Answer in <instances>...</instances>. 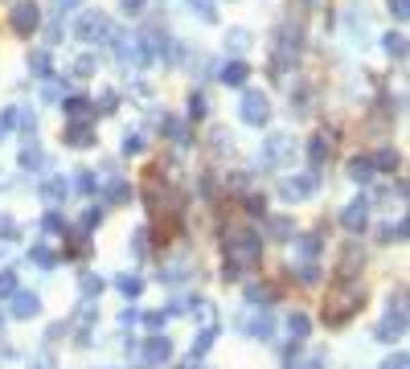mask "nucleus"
I'll return each mask as SVG.
<instances>
[{
	"label": "nucleus",
	"instance_id": "20e7f679",
	"mask_svg": "<svg viewBox=\"0 0 410 369\" xmlns=\"http://www.w3.org/2000/svg\"><path fill=\"white\" fill-rule=\"evenodd\" d=\"M345 226H349V230H361V226H365V201L349 205V214H345Z\"/></svg>",
	"mask_w": 410,
	"mask_h": 369
},
{
	"label": "nucleus",
	"instance_id": "7ed1b4c3",
	"mask_svg": "<svg viewBox=\"0 0 410 369\" xmlns=\"http://www.w3.org/2000/svg\"><path fill=\"white\" fill-rule=\"evenodd\" d=\"M312 189H316V177H304V181H287V184H283V193H287V197H308Z\"/></svg>",
	"mask_w": 410,
	"mask_h": 369
},
{
	"label": "nucleus",
	"instance_id": "39448f33",
	"mask_svg": "<svg viewBox=\"0 0 410 369\" xmlns=\"http://www.w3.org/2000/svg\"><path fill=\"white\" fill-rule=\"evenodd\" d=\"M242 78H246V66L242 62H234V66L222 70V83H230V87H242Z\"/></svg>",
	"mask_w": 410,
	"mask_h": 369
},
{
	"label": "nucleus",
	"instance_id": "423d86ee",
	"mask_svg": "<svg viewBox=\"0 0 410 369\" xmlns=\"http://www.w3.org/2000/svg\"><path fill=\"white\" fill-rule=\"evenodd\" d=\"M390 8H394V17H407V0H390Z\"/></svg>",
	"mask_w": 410,
	"mask_h": 369
},
{
	"label": "nucleus",
	"instance_id": "0eeeda50",
	"mask_svg": "<svg viewBox=\"0 0 410 369\" xmlns=\"http://www.w3.org/2000/svg\"><path fill=\"white\" fill-rule=\"evenodd\" d=\"M62 4H78V0H62Z\"/></svg>",
	"mask_w": 410,
	"mask_h": 369
},
{
	"label": "nucleus",
	"instance_id": "f257e3e1",
	"mask_svg": "<svg viewBox=\"0 0 410 369\" xmlns=\"http://www.w3.org/2000/svg\"><path fill=\"white\" fill-rule=\"evenodd\" d=\"M267 115H271V107H267L263 94H246L242 98V119L246 123H267Z\"/></svg>",
	"mask_w": 410,
	"mask_h": 369
},
{
	"label": "nucleus",
	"instance_id": "f03ea898",
	"mask_svg": "<svg viewBox=\"0 0 410 369\" xmlns=\"http://www.w3.org/2000/svg\"><path fill=\"white\" fill-rule=\"evenodd\" d=\"M12 25H17L21 33H29V29H37V8H33V4H21V8L12 12Z\"/></svg>",
	"mask_w": 410,
	"mask_h": 369
}]
</instances>
